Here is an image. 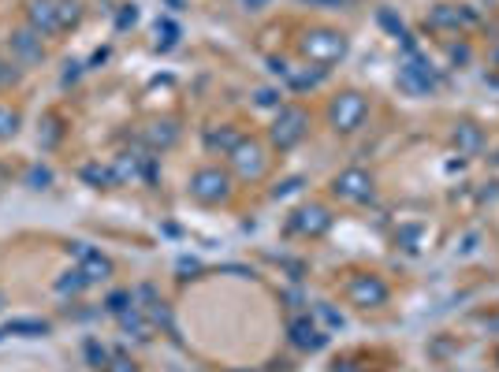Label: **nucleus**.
Instances as JSON below:
<instances>
[{
  "label": "nucleus",
  "mask_w": 499,
  "mask_h": 372,
  "mask_svg": "<svg viewBox=\"0 0 499 372\" xmlns=\"http://www.w3.org/2000/svg\"><path fill=\"white\" fill-rule=\"evenodd\" d=\"M190 194L198 197V202H209V205L224 202L231 194V179L220 168H202V171H194V179H190Z\"/></svg>",
  "instance_id": "f257e3e1"
},
{
  "label": "nucleus",
  "mask_w": 499,
  "mask_h": 372,
  "mask_svg": "<svg viewBox=\"0 0 499 372\" xmlns=\"http://www.w3.org/2000/svg\"><path fill=\"white\" fill-rule=\"evenodd\" d=\"M302 52L317 63H332L347 52V42H343V34H335V30H313V34H306V42H302Z\"/></svg>",
  "instance_id": "f03ea898"
},
{
  "label": "nucleus",
  "mask_w": 499,
  "mask_h": 372,
  "mask_svg": "<svg viewBox=\"0 0 499 372\" xmlns=\"http://www.w3.org/2000/svg\"><path fill=\"white\" fill-rule=\"evenodd\" d=\"M332 123L335 130H358L362 127V119L369 116V101L362 97V93H343V97H335L332 104Z\"/></svg>",
  "instance_id": "7ed1b4c3"
},
{
  "label": "nucleus",
  "mask_w": 499,
  "mask_h": 372,
  "mask_svg": "<svg viewBox=\"0 0 499 372\" xmlns=\"http://www.w3.org/2000/svg\"><path fill=\"white\" fill-rule=\"evenodd\" d=\"M306 127H309V116L302 112V108H280V116H276V127H272V142L280 145V149H291V145L302 142Z\"/></svg>",
  "instance_id": "20e7f679"
},
{
  "label": "nucleus",
  "mask_w": 499,
  "mask_h": 372,
  "mask_svg": "<svg viewBox=\"0 0 499 372\" xmlns=\"http://www.w3.org/2000/svg\"><path fill=\"white\" fill-rule=\"evenodd\" d=\"M332 190H335V197H343V202H369L373 197V179H369V171L350 168V171H343V175H335Z\"/></svg>",
  "instance_id": "39448f33"
},
{
  "label": "nucleus",
  "mask_w": 499,
  "mask_h": 372,
  "mask_svg": "<svg viewBox=\"0 0 499 372\" xmlns=\"http://www.w3.org/2000/svg\"><path fill=\"white\" fill-rule=\"evenodd\" d=\"M228 156H231V164H235V171H239L242 179H257L261 171H265V161H261V145H254V142H239Z\"/></svg>",
  "instance_id": "423d86ee"
},
{
  "label": "nucleus",
  "mask_w": 499,
  "mask_h": 372,
  "mask_svg": "<svg viewBox=\"0 0 499 372\" xmlns=\"http://www.w3.org/2000/svg\"><path fill=\"white\" fill-rule=\"evenodd\" d=\"M347 294H350L354 302H358V305H384V298H388V287L380 283L376 275H358V279H350Z\"/></svg>",
  "instance_id": "0eeeda50"
},
{
  "label": "nucleus",
  "mask_w": 499,
  "mask_h": 372,
  "mask_svg": "<svg viewBox=\"0 0 499 372\" xmlns=\"http://www.w3.org/2000/svg\"><path fill=\"white\" fill-rule=\"evenodd\" d=\"M399 82L410 89V93H429L432 86H436V75L429 71V63L425 60H410V63H402V71H399Z\"/></svg>",
  "instance_id": "6e6552de"
},
{
  "label": "nucleus",
  "mask_w": 499,
  "mask_h": 372,
  "mask_svg": "<svg viewBox=\"0 0 499 372\" xmlns=\"http://www.w3.org/2000/svg\"><path fill=\"white\" fill-rule=\"evenodd\" d=\"M30 30H37V34H56L60 30L56 0H30Z\"/></svg>",
  "instance_id": "1a4fd4ad"
},
{
  "label": "nucleus",
  "mask_w": 499,
  "mask_h": 372,
  "mask_svg": "<svg viewBox=\"0 0 499 372\" xmlns=\"http://www.w3.org/2000/svg\"><path fill=\"white\" fill-rule=\"evenodd\" d=\"M291 342L298 350H321L324 335L317 331V324H313L309 316H295V321H291Z\"/></svg>",
  "instance_id": "9d476101"
},
{
  "label": "nucleus",
  "mask_w": 499,
  "mask_h": 372,
  "mask_svg": "<svg viewBox=\"0 0 499 372\" xmlns=\"http://www.w3.org/2000/svg\"><path fill=\"white\" fill-rule=\"evenodd\" d=\"M328 223H332V216H328L321 205H309V209H298L295 212L291 228L295 231H306V235H321V231H328Z\"/></svg>",
  "instance_id": "9b49d317"
},
{
  "label": "nucleus",
  "mask_w": 499,
  "mask_h": 372,
  "mask_svg": "<svg viewBox=\"0 0 499 372\" xmlns=\"http://www.w3.org/2000/svg\"><path fill=\"white\" fill-rule=\"evenodd\" d=\"M75 254H78V261H82V275L90 279V283H97V279H104L112 272V264L104 261L97 249H90L86 242H75Z\"/></svg>",
  "instance_id": "f8f14e48"
},
{
  "label": "nucleus",
  "mask_w": 499,
  "mask_h": 372,
  "mask_svg": "<svg viewBox=\"0 0 499 372\" xmlns=\"http://www.w3.org/2000/svg\"><path fill=\"white\" fill-rule=\"evenodd\" d=\"M11 49H16V56L23 63L42 60V34H37V30H19L16 37H11Z\"/></svg>",
  "instance_id": "ddd939ff"
},
{
  "label": "nucleus",
  "mask_w": 499,
  "mask_h": 372,
  "mask_svg": "<svg viewBox=\"0 0 499 372\" xmlns=\"http://www.w3.org/2000/svg\"><path fill=\"white\" fill-rule=\"evenodd\" d=\"M8 335H26V339H42L49 335V324L45 321H8Z\"/></svg>",
  "instance_id": "4468645a"
},
{
  "label": "nucleus",
  "mask_w": 499,
  "mask_h": 372,
  "mask_svg": "<svg viewBox=\"0 0 499 372\" xmlns=\"http://www.w3.org/2000/svg\"><path fill=\"white\" fill-rule=\"evenodd\" d=\"M146 138H149L153 149H168V145L175 142V127H172V123H153V127L146 130Z\"/></svg>",
  "instance_id": "2eb2a0df"
},
{
  "label": "nucleus",
  "mask_w": 499,
  "mask_h": 372,
  "mask_svg": "<svg viewBox=\"0 0 499 372\" xmlns=\"http://www.w3.org/2000/svg\"><path fill=\"white\" fill-rule=\"evenodd\" d=\"M239 142H242V138L235 135L231 127H224V130H209V149H224V153H231Z\"/></svg>",
  "instance_id": "dca6fc26"
},
{
  "label": "nucleus",
  "mask_w": 499,
  "mask_h": 372,
  "mask_svg": "<svg viewBox=\"0 0 499 372\" xmlns=\"http://www.w3.org/2000/svg\"><path fill=\"white\" fill-rule=\"evenodd\" d=\"M455 142H458V149H462V153H477V149H481V130L466 123V127H458Z\"/></svg>",
  "instance_id": "f3484780"
},
{
  "label": "nucleus",
  "mask_w": 499,
  "mask_h": 372,
  "mask_svg": "<svg viewBox=\"0 0 499 372\" xmlns=\"http://www.w3.org/2000/svg\"><path fill=\"white\" fill-rule=\"evenodd\" d=\"M56 16H60V30L63 26H75L78 16H82V4L78 0H56Z\"/></svg>",
  "instance_id": "a211bd4d"
},
{
  "label": "nucleus",
  "mask_w": 499,
  "mask_h": 372,
  "mask_svg": "<svg viewBox=\"0 0 499 372\" xmlns=\"http://www.w3.org/2000/svg\"><path fill=\"white\" fill-rule=\"evenodd\" d=\"M86 283H90V279L82 275V268H78V272H68V275H63L60 283H56V290H60V294H78Z\"/></svg>",
  "instance_id": "6ab92c4d"
},
{
  "label": "nucleus",
  "mask_w": 499,
  "mask_h": 372,
  "mask_svg": "<svg viewBox=\"0 0 499 372\" xmlns=\"http://www.w3.org/2000/svg\"><path fill=\"white\" fill-rule=\"evenodd\" d=\"M19 130V112H11L8 104H0V138H11Z\"/></svg>",
  "instance_id": "aec40b11"
},
{
  "label": "nucleus",
  "mask_w": 499,
  "mask_h": 372,
  "mask_svg": "<svg viewBox=\"0 0 499 372\" xmlns=\"http://www.w3.org/2000/svg\"><path fill=\"white\" fill-rule=\"evenodd\" d=\"M120 324L127 328V331H135V339H149V324H142L138 321V313H120Z\"/></svg>",
  "instance_id": "412c9836"
},
{
  "label": "nucleus",
  "mask_w": 499,
  "mask_h": 372,
  "mask_svg": "<svg viewBox=\"0 0 499 372\" xmlns=\"http://www.w3.org/2000/svg\"><path fill=\"white\" fill-rule=\"evenodd\" d=\"M86 357H90L97 368H109V350L97 347V342H86Z\"/></svg>",
  "instance_id": "4be33fe9"
},
{
  "label": "nucleus",
  "mask_w": 499,
  "mask_h": 372,
  "mask_svg": "<svg viewBox=\"0 0 499 372\" xmlns=\"http://www.w3.org/2000/svg\"><path fill=\"white\" fill-rule=\"evenodd\" d=\"M26 182H30L34 190H42V186H49V182H52V171H49V168H34L30 175H26Z\"/></svg>",
  "instance_id": "5701e85b"
},
{
  "label": "nucleus",
  "mask_w": 499,
  "mask_h": 372,
  "mask_svg": "<svg viewBox=\"0 0 499 372\" xmlns=\"http://www.w3.org/2000/svg\"><path fill=\"white\" fill-rule=\"evenodd\" d=\"M127 305H130V294H127V290H116V294H109V309H112L116 316H120Z\"/></svg>",
  "instance_id": "b1692460"
},
{
  "label": "nucleus",
  "mask_w": 499,
  "mask_h": 372,
  "mask_svg": "<svg viewBox=\"0 0 499 372\" xmlns=\"http://www.w3.org/2000/svg\"><path fill=\"white\" fill-rule=\"evenodd\" d=\"M138 175V164L130 161V156H123L120 164H116V179H135Z\"/></svg>",
  "instance_id": "393cba45"
},
{
  "label": "nucleus",
  "mask_w": 499,
  "mask_h": 372,
  "mask_svg": "<svg viewBox=\"0 0 499 372\" xmlns=\"http://www.w3.org/2000/svg\"><path fill=\"white\" fill-rule=\"evenodd\" d=\"M82 179H90V182H112V171H104V168H82Z\"/></svg>",
  "instance_id": "a878e982"
},
{
  "label": "nucleus",
  "mask_w": 499,
  "mask_h": 372,
  "mask_svg": "<svg viewBox=\"0 0 499 372\" xmlns=\"http://www.w3.org/2000/svg\"><path fill=\"white\" fill-rule=\"evenodd\" d=\"M156 34H164L161 37V49H172L175 45V26L172 23H156Z\"/></svg>",
  "instance_id": "bb28decb"
},
{
  "label": "nucleus",
  "mask_w": 499,
  "mask_h": 372,
  "mask_svg": "<svg viewBox=\"0 0 499 372\" xmlns=\"http://www.w3.org/2000/svg\"><path fill=\"white\" fill-rule=\"evenodd\" d=\"M257 104L272 108V104H280V97H276V89H257Z\"/></svg>",
  "instance_id": "cd10ccee"
},
{
  "label": "nucleus",
  "mask_w": 499,
  "mask_h": 372,
  "mask_svg": "<svg viewBox=\"0 0 499 372\" xmlns=\"http://www.w3.org/2000/svg\"><path fill=\"white\" fill-rule=\"evenodd\" d=\"M298 186H302V179H287L283 186H276V197H287V194H295Z\"/></svg>",
  "instance_id": "c85d7f7f"
},
{
  "label": "nucleus",
  "mask_w": 499,
  "mask_h": 372,
  "mask_svg": "<svg viewBox=\"0 0 499 372\" xmlns=\"http://www.w3.org/2000/svg\"><path fill=\"white\" fill-rule=\"evenodd\" d=\"M458 16H455V11H448V8H440L436 11V16H432V23H436V26H448V23H455Z\"/></svg>",
  "instance_id": "c756f323"
},
{
  "label": "nucleus",
  "mask_w": 499,
  "mask_h": 372,
  "mask_svg": "<svg viewBox=\"0 0 499 372\" xmlns=\"http://www.w3.org/2000/svg\"><path fill=\"white\" fill-rule=\"evenodd\" d=\"M135 19H138V11H135V8H127V11H123V16H120V30H123V26H130V23H135Z\"/></svg>",
  "instance_id": "7c9ffc66"
},
{
  "label": "nucleus",
  "mask_w": 499,
  "mask_h": 372,
  "mask_svg": "<svg viewBox=\"0 0 499 372\" xmlns=\"http://www.w3.org/2000/svg\"><path fill=\"white\" fill-rule=\"evenodd\" d=\"M109 372H135V368H130V365L123 361V357H116V361L109 365Z\"/></svg>",
  "instance_id": "2f4dec72"
},
{
  "label": "nucleus",
  "mask_w": 499,
  "mask_h": 372,
  "mask_svg": "<svg viewBox=\"0 0 499 372\" xmlns=\"http://www.w3.org/2000/svg\"><path fill=\"white\" fill-rule=\"evenodd\" d=\"M269 0H246V8H265Z\"/></svg>",
  "instance_id": "473e14b6"
},
{
  "label": "nucleus",
  "mask_w": 499,
  "mask_h": 372,
  "mask_svg": "<svg viewBox=\"0 0 499 372\" xmlns=\"http://www.w3.org/2000/svg\"><path fill=\"white\" fill-rule=\"evenodd\" d=\"M8 75H11V71L4 68V63H0V82H4V78H8Z\"/></svg>",
  "instance_id": "72a5a7b5"
},
{
  "label": "nucleus",
  "mask_w": 499,
  "mask_h": 372,
  "mask_svg": "<svg viewBox=\"0 0 499 372\" xmlns=\"http://www.w3.org/2000/svg\"><path fill=\"white\" fill-rule=\"evenodd\" d=\"M492 328H499V321H492Z\"/></svg>",
  "instance_id": "f704fd0d"
}]
</instances>
